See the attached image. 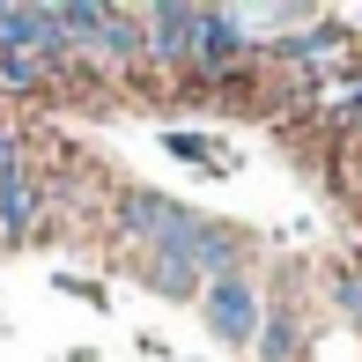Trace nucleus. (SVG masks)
<instances>
[{
	"label": "nucleus",
	"instance_id": "f257e3e1",
	"mask_svg": "<svg viewBox=\"0 0 362 362\" xmlns=\"http://www.w3.org/2000/svg\"><path fill=\"white\" fill-rule=\"evenodd\" d=\"M67 37H74V52H89V59H104V67H126V59H141L148 52V37H141V23L126 8H67Z\"/></svg>",
	"mask_w": 362,
	"mask_h": 362
},
{
	"label": "nucleus",
	"instance_id": "f03ea898",
	"mask_svg": "<svg viewBox=\"0 0 362 362\" xmlns=\"http://www.w3.org/2000/svg\"><path fill=\"white\" fill-rule=\"evenodd\" d=\"M119 229L141 244V252H163V244H185L192 229H200V215H192L185 200H163V192H126Z\"/></svg>",
	"mask_w": 362,
	"mask_h": 362
},
{
	"label": "nucleus",
	"instance_id": "1a4fd4ad",
	"mask_svg": "<svg viewBox=\"0 0 362 362\" xmlns=\"http://www.w3.org/2000/svg\"><path fill=\"white\" fill-rule=\"evenodd\" d=\"M288 355H296V318L274 310V318L259 325V362H288Z\"/></svg>",
	"mask_w": 362,
	"mask_h": 362
},
{
	"label": "nucleus",
	"instance_id": "7ed1b4c3",
	"mask_svg": "<svg viewBox=\"0 0 362 362\" xmlns=\"http://www.w3.org/2000/svg\"><path fill=\"white\" fill-rule=\"evenodd\" d=\"M141 37H148V59L192 67V52H200V8H185V0H170V8H148V15H141Z\"/></svg>",
	"mask_w": 362,
	"mask_h": 362
},
{
	"label": "nucleus",
	"instance_id": "9d476101",
	"mask_svg": "<svg viewBox=\"0 0 362 362\" xmlns=\"http://www.w3.org/2000/svg\"><path fill=\"white\" fill-rule=\"evenodd\" d=\"M8 177H23V134L0 126V185H8Z\"/></svg>",
	"mask_w": 362,
	"mask_h": 362
},
{
	"label": "nucleus",
	"instance_id": "9b49d317",
	"mask_svg": "<svg viewBox=\"0 0 362 362\" xmlns=\"http://www.w3.org/2000/svg\"><path fill=\"white\" fill-rule=\"evenodd\" d=\"M170 156H185V163H215V148H207L200 134H170Z\"/></svg>",
	"mask_w": 362,
	"mask_h": 362
},
{
	"label": "nucleus",
	"instance_id": "20e7f679",
	"mask_svg": "<svg viewBox=\"0 0 362 362\" xmlns=\"http://www.w3.org/2000/svg\"><path fill=\"white\" fill-rule=\"evenodd\" d=\"M207 325H215L222 340H252L259 333V296H252V281L244 274H222V281H207Z\"/></svg>",
	"mask_w": 362,
	"mask_h": 362
},
{
	"label": "nucleus",
	"instance_id": "39448f33",
	"mask_svg": "<svg viewBox=\"0 0 362 362\" xmlns=\"http://www.w3.org/2000/svg\"><path fill=\"white\" fill-rule=\"evenodd\" d=\"M244 15H222V8H200V52H192V67L200 74H229L244 59Z\"/></svg>",
	"mask_w": 362,
	"mask_h": 362
},
{
	"label": "nucleus",
	"instance_id": "423d86ee",
	"mask_svg": "<svg viewBox=\"0 0 362 362\" xmlns=\"http://www.w3.org/2000/svg\"><path fill=\"white\" fill-rule=\"evenodd\" d=\"M281 59L333 67V59H348V30H340V23H310V30H296V37H281Z\"/></svg>",
	"mask_w": 362,
	"mask_h": 362
},
{
	"label": "nucleus",
	"instance_id": "f8f14e48",
	"mask_svg": "<svg viewBox=\"0 0 362 362\" xmlns=\"http://www.w3.org/2000/svg\"><path fill=\"white\" fill-rule=\"evenodd\" d=\"M340 303H348L355 318H362V274H340Z\"/></svg>",
	"mask_w": 362,
	"mask_h": 362
},
{
	"label": "nucleus",
	"instance_id": "6e6552de",
	"mask_svg": "<svg viewBox=\"0 0 362 362\" xmlns=\"http://www.w3.org/2000/svg\"><path fill=\"white\" fill-rule=\"evenodd\" d=\"M45 81H52V67H45L37 52H0V89L30 96V89H45Z\"/></svg>",
	"mask_w": 362,
	"mask_h": 362
},
{
	"label": "nucleus",
	"instance_id": "0eeeda50",
	"mask_svg": "<svg viewBox=\"0 0 362 362\" xmlns=\"http://www.w3.org/2000/svg\"><path fill=\"white\" fill-rule=\"evenodd\" d=\"M37 207H45V192L30 185V177H8V185H0V237L23 244L30 229H37Z\"/></svg>",
	"mask_w": 362,
	"mask_h": 362
}]
</instances>
